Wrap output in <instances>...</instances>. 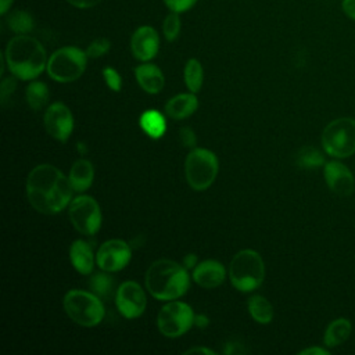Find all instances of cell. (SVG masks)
<instances>
[{
	"instance_id": "836d02e7",
	"label": "cell",
	"mask_w": 355,
	"mask_h": 355,
	"mask_svg": "<svg viewBox=\"0 0 355 355\" xmlns=\"http://www.w3.org/2000/svg\"><path fill=\"white\" fill-rule=\"evenodd\" d=\"M179 140L182 143L183 147L186 148H194L197 144V136L194 133V130L189 126H183L179 130Z\"/></svg>"
},
{
	"instance_id": "f546056e",
	"label": "cell",
	"mask_w": 355,
	"mask_h": 355,
	"mask_svg": "<svg viewBox=\"0 0 355 355\" xmlns=\"http://www.w3.org/2000/svg\"><path fill=\"white\" fill-rule=\"evenodd\" d=\"M110 49H111V42L107 37H97L87 46L85 51L89 58H98L107 54Z\"/></svg>"
},
{
	"instance_id": "5bb4252c",
	"label": "cell",
	"mask_w": 355,
	"mask_h": 355,
	"mask_svg": "<svg viewBox=\"0 0 355 355\" xmlns=\"http://www.w3.org/2000/svg\"><path fill=\"white\" fill-rule=\"evenodd\" d=\"M323 176L330 191L340 197H349L355 191L354 173L341 161H327L323 165Z\"/></svg>"
},
{
	"instance_id": "f1b7e54d",
	"label": "cell",
	"mask_w": 355,
	"mask_h": 355,
	"mask_svg": "<svg viewBox=\"0 0 355 355\" xmlns=\"http://www.w3.org/2000/svg\"><path fill=\"white\" fill-rule=\"evenodd\" d=\"M180 26H182V22H180V17L178 12H169L165 18H164V22H162V33L165 36V39L168 42H173L178 39L179 33H180Z\"/></svg>"
},
{
	"instance_id": "7bdbcfd3",
	"label": "cell",
	"mask_w": 355,
	"mask_h": 355,
	"mask_svg": "<svg viewBox=\"0 0 355 355\" xmlns=\"http://www.w3.org/2000/svg\"><path fill=\"white\" fill-rule=\"evenodd\" d=\"M76 148H78V151H79L80 154H85V153H86V150H87V148H86V146H85L83 143H78Z\"/></svg>"
},
{
	"instance_id": "6da1fadb",
	"label": "cell",
	"mask_w": 355,
	"mask_h": 355,
	"mask_svg": "<svg viewBox=\"0 0 355 355\" xmlns=\"http://www.w3.org/2000/svg\"><path fill=\"white\" fill-rule=\"evenodd\" d=\"M73 191L69 178L50 164L36 165L26 178L28 201L44 215L61 212L72 201Z\"/></svg>"
},
{
	"instance_id": "52a82bcc",
	"label": "cell",
	"mask_w": 355,
	"mask_h": 355,
	"mask_svg": "<svg viewBox=\"0 0 355 355\" xmlns=\"http://www.w3.org/2000/svg\"><path fill=\"white\" fill-rule=\"evenodd\" d=\"M219 161L215 153L194 147L184 161V176L189 186L196 191L207 190L216 179Z\"/></svg>"
},
{
	"instance_id": "d4e9b609",
	"label": "cell",
	"mask_w": 355,
	"mask_h": 355,
	"mask_svg": "<svg viewBox=\"0 0 355 355\" xmlns=\"http://www.w3.org/2000/svg\"><path fill=\"white\" fill-rule=\"evenodd\" d=\"M25 97H26L28 105L33 111H39L47 104L50 92H49V87L46 83H43L40 80H32L26 87Z\"/></svg>"
},
{
	"instance_id": "e0dca14e",
	"label": "cell",
	"mask_w": 355,
	"mask_h": 355,
	"mask_svg": "<svg viewBox=\"0 0 355 355\" xmlns=\"http://www.w3.org/2000/svg\"><path fill=\"white\" fill-rule=\"evenodd\" d=\"M135 76L139 86L150 94H157L164 89L165 78L162 71L150 62H143L135 68Z\"/></svg>"
},
{
	"instance_id": "2e32d148",
	"label": "cell",
	"mask_w": 355,
	"mask_h": 355,
	"mask_svg": "<svg viewBox=\"0 0 355 355\" xmlns=\"http://www.w3.org/2000/svg\"><path fill=\"white\" fill-rule=\"evenodd\" d=\"M226 270L223 265L215 259H205L193 269V280L204 288H215L225 282Z\"/></svg>"
},
{
	"instance_id": "4dcf8cb0",
	"label": "cell",
	"mask_w": 355,
	"mask_h": 355,
	"mask_svg": "<svg viewBox=\"0 0 355 355\" xmlns=\"http://www.w3.org/2000/svg\"><path fill=\"white\" fill-rule=\"evenodd\" d=\"M103 78H104V82L105 85L108 86L110 90L112 92H119L121 87H122V79H121V75L118 73V71L112 67H105L103 69Z\"/></svg>"
},
{
	"instance_id": "d590c367",
	"label": "cell",
	"mask_w": 355,
	"mask_h": 355,
	"mask_svg": "<svg viewBox=\"0 0 355 355\" xmlns=\"http://www.w3.org/2000/svg\"><path fill=\"white\" fill-rule=\"evenodd\" d=\"M71 6L76 7V8H92L96 7L101 0H67Z\"/></svg>"
},
{
	"instance_id": "9a60e30c",
	"label": "cell",
	"mask_w": 355,
	"mask_h": 355,
	"mask_svg": "<svg viewBox=\"0 0 355 355\" xmlns=\"http://www.w3.org/2000/svg\"><path fill=\"white\" fill-rule=\"evenodd\" d=\"M159 50V36L151 25L139 26L130 36V51L139 61L153 60Z\"/></svg>"
},
{
	"instance_id": "30bf717a",
	"label": "cell",
	"mask_w": 355,
	"mask_h": 355,
	"mask_svg": "<svg viewBox=\"0 0 355 355\" xmlns=\"http://www.w3.org/2000/svg\"><path fill=\"white\" fill-rule=\"evenodd\" d=\"M68 216L75 227L82 234L93 236L101 226V209L98 202L92 196H78L68 205Z\"/></svg>"
},
{
	"instance_id": "7a4b0ae2",
	"label": "cell",
	"mask_w": 355,
	"mask_h": 355,
	"mask_svg": "<svg viewBox=\"0 0 355 355\" xmlns=\"http://www.w3.org/2000/svg\"><path fill=\"white\" fill-rule=\"evenodd\" d=\"M6 65L11 75L21 80H32L47 68V54L43 44L29 36L17 35L7 43Z\"/></svg>"
},
{
	"instance_id": "83f0119b",
	"label": "cell",
	"mask_w": 355,
	"mask_h": 355,
	"mask_svg": "<svg viewBox=\"0 0 355 355\" xmlns=\"http://www.w3.org/2000/svg\"><path fill=\"white\" fill-rule=\"evenodd\" d=\"M87 284L93 294H96L100 298H108L114 291L115 282L112 276H110L105 270H103L90 276Z\"/></svg>"
},
{
	"instance_id": "ffe728a7",
	"label": "cell",
	"mask_w": 355,
	"mask_h": 355,
	"mask_svg": "<svg viewBox=\"0 0 355 355\" xmlns=\"http://www.w3.org/2000/svg\"><path fill=\"white\" fill-rule=\"evenodd\" d=\"M352 333V323L347 318L333 319L323 334V345L326 348H336L344 344Z\"/></svg>"
},
{
	"instance_id": "1f68e13d",
	"label": "cell",
	"mask_w": 355,
	"mask_h": 355,
	"mask_svg": "<svg viewBox=\"0 0 355 355\" xmlns=\"http://www.w3.org/2000/svg\"><path fill=\"white\" fill-rule=\"evenodd\" d=\"M17 76H10V78H4L0 86V97H1V103L6 104V101L8 100V97L15 92L17 89Z\"/></svg>"
},
{
	"instance_id": "7c38bea8",
	"label": "cell",
	"mask_w": 355,
	"mask_h": 355,
	"mask_svg": "<svg viewBox=\"0 0 355 355\" xmlns=\"http://www.w3.org/2000/svg\"><path fill=\"white\" fill-rule=\"evenodd\" d=\"M115 304L119 313L126 319L139 318L147 305L144 290L133 280L123 282L115 293Z\"/></svg>"
},
{
	"instance_id": "603a6c76",
	"label": "cell",
	"mask_w": 355,
	"mask_h": 355,
	"mask_svg": "<svg viewBox=\"0 0 355 355\" xmlns=\"http://www.w3.org/2000/svg\"><path fill=\"white\" fill-rule=\"evenodd\" d=\"M295 164L301 169L311 171L323 166L326 164V159L324 154L319 148L313 146H304L295 154Z\"/></svg>"
},
{
	"instance_id": "b9f144b4",
	"label": "cell",
	"mask_w": 355,
	"mask_h": 355,
	"mask_svg": "<svg viewBox=\"0 0 355 355\" xmlns=\"http://www.w3.org/2000/svg\"><path fill=\"white\" fill-rule=\"evenodd\" d=\"M12 3H14V0H0V14L6 15L8 12V10L11 8Z\"/></svg>"
},
{
	"instance_id": "484cf974",
	"label": "cell",
	"mask_w": 355,
	"mask_h": 355,
	"mask_svg": "<svg viewBox=\"0 0 355 355\" xmlns=\"http://www.w3.org/2000/svg\"><path fill=\"white\" fill-rule=\"evenodd\" d=\"M183 78L189 92L198 93L201 90L202 80H204V71H202L201 62L197 58L187 60L183 71Z\"/></svg>"
},
{
	"instance_id": "d6a6232c",
	"label": "cell",
	"mask_w": 355,
	"mask_h": 355,
	"mask_svg": "<svg viewBox=\"0 0 355 355\" xmlns=\"http://www.w3.org/2000/svg\"><path fill=\"white\" fill-rule=\"evenodd\" d=\"M162 1L169 8V11L178 12V14L190 10L197 3V0H162Z\"/></svg>"
},
{
	"instance_id": "3957f363",
	"label": "cell",
	"mask_w": 355,
	"mask_h": 355,
	"mask_svg": "<svg viewBox=\"0 0 355 355\" xmlns=\"http://www.w3.org/2000/svg\"><path fill=\"white\" fill-rule=\"evenodd\" d=\"M146 287L148 293L159 300H176L186 294L190 286L187 269L171 259L153 262L146 272Z\"/></svg>"
},
{
	"instance_id": "4316f807",
	"label": "cell",
	"mask_w": 355,
	"mask_h": 355,
	"mask_svg": "<svg viewBox=\"0 0 355 355\" xmlns=\"http://www.w3.org/2000/svg\"><path fill=\"white\" fill-rule=\"evenodd\" d=\"M7 25L10 31L17 35H28L33 29V17L25 10H14L7 17Z\"/></svg>"
},
{
	"instance_id": "f35d334b",
	"label": "cell",
	"mask_w": 355,
	"mask_h": 355,
	"mask_svg": "<svg viewBox=\"0 0 355 355\" xmlns=\"http://www.w3.org/2000/svg\"><path fill=\"white\" fill-rule=\"evenodd\" d=\"M197 255L196 254H187L184 258H183V266L186 269H194L196 265H197Z\"/></svg>"
},
{
	"instance_id": "8992f818",
	"label": "cell",
	"mask_w": 355,
	"mask_h": 355,
	"mask_svg": "<svg viewBox=\"0 0 355 355\" xmlns=\"http://www.w3.org/2000/svg\"><path fill=\"white\" fill-rule=\"evenodd\" d=\"M322 147L333 158H348L355 154V119L340 116L330 121L322 132Z\"/></svg>"
},
{
	"instance_id": "ba28073f",
	"label": "cell",
	"mask_w": 355,
	"mask_h": 355,
	"mask_svg": "<svg viewBox=\"0 0 355 355\" xmlns=\"http://www.w3.org/2000/svg\"><path fill=\"white\" fill-rule=\"evenodd\" d=\"M87 54L79 47L65 46L55 50L47 61V73L60 83L73 82L82 76L87 64Z\"/></svg>"
},
{
	"instance_id": "5b68a950",
	"label": "cell",
	"mask_w": 355,
	"mask_h": 355,
	"mask_svg": "<svg viewBox=\"0 0 355 355\" xmlns=\"http://www.w3.org/2000/svg\"><path fill=\"white\" fill-rule=\"evenodd\" d=\"M62 306L69 319L83 327L97 326L105 315L100 297L85 290H69L64 295Z\"/></svg>"
},
{
	"instance_id": "e575fe53",
	"label": "cell",
	"mask_w": 355,
	"mask_h": 355,
	"mask_svg": "<svg viewBox=\"0 0 355 355\" xmlns=\"http://www.w3.org/2000/svg\"><path fill=\"white\" fill-rule=\"evenodd\" d=\"M343 12L352 21H355V0H341Z\"/></svg>"
},
{
	"instance_id": "ac0fdd59",
	"label": "cell",
	"mask_w": 355,
	"mask_h": 355,
	"mask_svg": "<svg viewBox=\"0 0 355 355\" xmlns=\"http://www.w3.org/2000/svg\"><path fill=\"white\" fill-rule=\"evenodd\" d=\"M69 259L76 272L80 275H89L93 270L96 255L92 245L85 240H75L69 247Z\"/></svg>"
},
{
	"instance_id": "74e56055",
	"label": "cell",
	"mask_w": 355,
	"mask_h": 355,
	"mask_svg": "<svg viewBox=\"0 0 355 355\" xmlns=\"http://www.w3.org/2000/svg\"><path fill=\"white\" fill-rule=\"evenodd\" d=\"M223 352L227 354V355H230V354H244L245 349H244V347H243L240 343L233 341V343H227V344H226Z\"/></svg>"
},
{
	"instance_id": "60d3db41",
	"label": "cell",
	"mask_w": 355,
	"mask_h": 355,
	"mask_svg": "<svg viewBox=\"0 0 355 355\" xmlns=\"http://www.w3.org/2000/svg\"><path fill=\"white\" fill-rule=\"evenodd\" d=\"M184 354H207V355H215L216 352L211 348H205V347H193L189 348L187 351H184Z\"/></svg>"
},
{
	"instance_id": "d6986e66",
	"label": "cell",
	"mask_w": 355,
	"mask_h": 355,
	"mask_svg": "<svg viewBox=\"0 0 355 355\" xmlns=\"http://www.w3.org/2000/svg\"><path fill=\"white\" fill-rule=\"evenodd\" d=\"M198 107L196 93H180L168 100L165 104V114L172 119H184L194 114Z\"/></svg>"
},
{
	"instance_id": "4fadbf2b",
	"label": "cell",
	"mask_w": 355,
	"mask_h": 355,
	"mask_svg": "<svg viewBox=\"0 0 355 355\" xmlns=\"http://www.w3.org/2000/svg\"><path fill=\"white\" fill-rule=\"evenodd\" d=\"M46 132L55 140L65 143L73 130V116L71 110L61 101L49 105L43 116Z\"/></svg>"
},
{
	"instance_id": "8fae6325",
	"label": "cell",
	"mask_w": 355,
	"mask_h": 355,
	"mask_svg": "<svg viewBox=\"0 0 355 355\" xmlns=\"http://www.w3.org/2000/svg\"><path fill=\"white\" fill-rule=\"evenodd\" d=\"M132 258L130 245L118 239L104 241L96 252V263L101 270L118 272L123 269Z\"/></svg>"
},
{
	"instance_id": "7402d4cb",
	"label": "cell",
	"mask_w": 355,
	"mask_h": 355,
	"mask_svg": "<svg viewBox=\"0 0 355 355\" xmlns=\"http://www.w3.org/2000/svg\"><path fill=\"white\" fill-rule=\"evenodd\" d=\"M141 130L151 139H161L166 130V122L161 112L157 110H147L139 118Z\"/></svg>"
},
{
	"instance_id": "9c48e42d",
	"label": "cell",
	"mask_w": 355,
	"mask_h": 355,
	"mask_svg": "<svg viewBox=\"0 0 355 355\" xmlns=\"http://www.w3.org/2000/svg\"><path fill=\"white\" fill-rule=\"evenodd\" d=\"M157 326L161 334L165 337H180L191 326H194V312L186 302L171 301L159 309L157 316Z\"/></svg>"
},
{
	"instance_id": "8d00e7d4",
	"label": "cell",
	"mask_w": 355,
	"mask_h": 355,
	"mask_svg": "<svg viewBox=\"0 0 355 355\" xmlns=\"http://www.w3.org/2000/svg\"><path fill=\"white\" fill-rule=\"evenodd\" d=\"M329 354H330L329 348H322V347H308L298 352V355H329Z\"/></svg>"
},
{
	"instance_id": "ab89813d",
	"label": "cell",
	"mask_w": 355,
	"mask_h": 355,
	"mask_svg": "<svg viewBox=\"0 0 355 355\" xmlns=\"http://www.w3.org/2000/svg\"><path fill=\"white\" fill-rule=\"evenodd\" d=\"M208 324H209V319H208L204 313L194 315V326H196V327H198V329H205Z\"/></svg>"
},
{
	"instance_id": "cb8c5ba5",
	"label": "cell",
	"mask_w": 355,
	"mask_h": 355,
	"mask_svg": "<svg viewBox=\"0 0 355 355\" xmlns=\"http://www.w3.org/2000/svg\"><path fill=\"white\" fill-rule=\"evenodd\" d=\"M248 312L251 318L261 323V324H268L273 319V306L272 304L262 295H252L248 300Z\"/></svg>"
},
{
	"instance_id": "44dd1931",
	"label": "cell",
	"mask_w": 355,
	"mask_h": 355,
	"mask_svg": "<svg viewBox=\"0 0 355 355\" xmlns=\"http://www.w3.org/2000/svg\"><path fill=\"white\" fill-rule=\"evenodd\" d=\"M69 182L72 189L78 193L86 191L94 179V168L89 159H76L69 171Z\"/></svg>"
},
{
	"instance_id": "277c9868",
	"label": "cell",
	"mask_w": 355,
	"mask_h": 355,
	"mask_svg": "<svg viewBox=\"0 0 355 355\" xmlns=\"http://www.w3.org/2000/svg\"><path fill=\"white\" fill-rule=\"evenodd\" d=\"M229 279L234 288L250 293L258 288L265 279V263L254 250H241L230 261Z\"/></svg>"
}]
</instances>
